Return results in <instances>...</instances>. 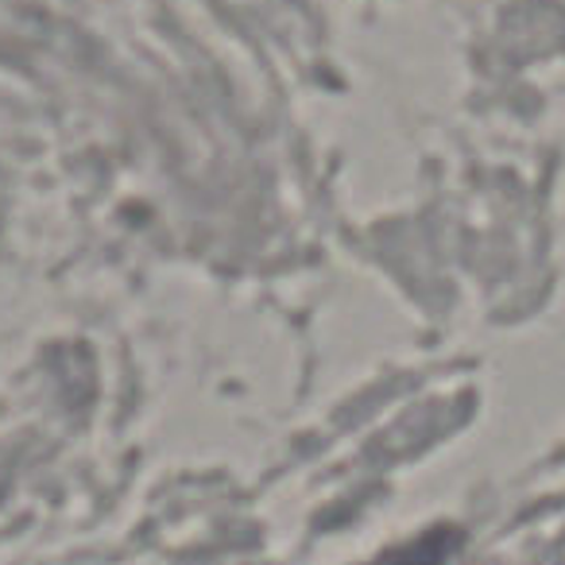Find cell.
<instances>
[{
    "mask_svg": "<svg viewBox=\"0 0 565 565\" xmlns=\"http://www.w3.org/2000/svg\"><path fill=\"white\" fill-rule=\"evenodd\" d=\"M454 550H457L454 526H434L423 539L407 542V546H399V550H387V554H380L376 562H369V565H449Z\"/></svg>",
    "mask_w": 565,
    "mask_h": 565,
    "instance_id": "1",
    "label": "cell"
}]
</instances>
